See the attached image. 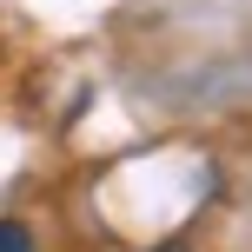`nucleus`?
Here are the masks:
<instances>
[{
  "mask_svg": "<svg viewBox=\"0 0 252 252\" xmlns=\"http://www.w3.org/2000/svg\"><path fill=\"white\" fill-rule=\"evenodd\" d=\"M0 252H40V246H33V232L20 219H0Z\"/></svg>",
  "mask_w": 252,
  "mask_h": 252,
  "instance_id": "nucleus-1",
  "label": "nucleus"
}]
</instances>
